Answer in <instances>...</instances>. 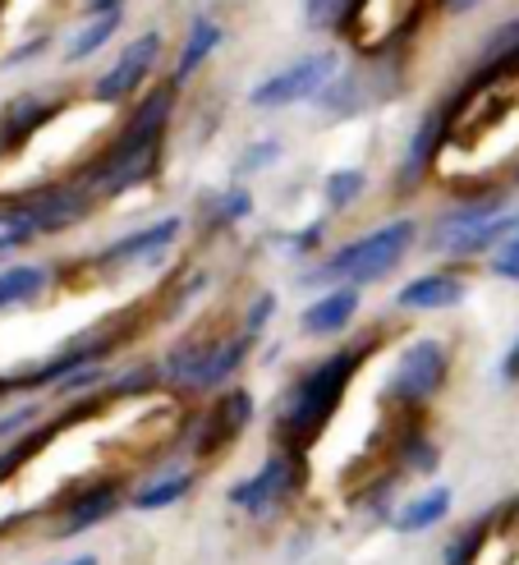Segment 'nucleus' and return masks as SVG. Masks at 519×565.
Returning a JSON list of instances; mask_svg holds the SVG:
<instances>
[{
    "instance_id": "nucleus-1",
    "label": "nucleus",
    "mask_w": 519,
    "mask_h": 565,
    "mask_svg": "<svg viewBox=\"0 0 519 565\" xmlns=\"http://www.w3.org/2000/svg\"><path fill=\"white\" fill-rule=\"evenodd\" d=\"M354 373H359V350H336L285 391L280 414H276V433L290 441V450H304L327 428L331 414L345 401V391H350Z\"/></svg>"
},
{
    "instance_id": "nucleus-2",
    "label": "nucleus",
    "mask_w": 519,
    "mask_h": 565,
    "mask_svg": "<svg viewBox=\"0 0 519 565\" xmlns=\"http://www.w3.org/2000/svg\"><path fill=\"white\" fill-rule=\"evenodd\" d=\"M419 239V225L414 221H391L382 225V231H372L354 244H345L340 253H331V258L304 276V286H336V280H345V286H372V280L391 276L400 263H405V253L414 248Z\"/></svg>"
},
{
    "instance_id": "nucleus-3",
    "label": "nucleus",
    "mask_w": 519,
    "mask_h": 565,
    "mask_svg": "<svg viewBox=\"0 0 519 565\" xmlns=\"http://www.w3.org/2000/svg\"><path fill=\"white\" fill-rule=\"evenodd\" d=\"M419 6L423 0H354L350 14L340 19V28L359 51L378 55L410 33L414 19H419Z\"/></svg>"
},
{
    "instance_id": "nucleus-4",
    "label": "nucleus",
    "mask_w": 519,
    "mask_h": 565,
    "mask_svg": "<svg viewBox=\"0 0 519 565\" xmlns=\"http://www.w3.org/2000/svg\"><path fill=\"white\" fill-rule=\"evenodd\" d=\"M446 377H451V350L442 341H414L400 354L386 395L400 405H427L446 386Z\"/></svg>"
},
{
    "instance_id": "nucleus-5",
    "label": "nucleus",
    "mask_w": 519,
    "mask_h": 565,
    "mask_svg": "<svg viewBox=\"0 0 519 565\" xmlns=\"http://www.w3.org/2000/svg\"><path fill=\"white\" fill-rule=\"evenodd\" d=\"M340 70V55L336 51H317V55H304L299 65L290 70H280L272 74L267 83H257V88L248 93L253 106H295V102H313V97H322V88L336 78Z\"/></svg>"
},
{
    "instance_id": "nucleus-6",
    "label": "nucleus",
    "mask_w": 519,
    "mask_h": 565,
    "mask_svg": "<svg viewBox=\"0 0 519 565\" xmlns=\"http://www.w3.org/2000/svg\"><path fill=\"white\" fill-rule=\"evenodd\" d=\"M299 483H304L299 450H280V456H272L253 478H244V483L230 492V501H235L244 515H272L276 505H285L299 492Z\"/></svg>"
},
{
    "instance_id": "nucleus-7",
    "label": "nucleus",
    "mask_w": 519,
    "mask_h": 565,
    "mask_svg": "<svg viewBox=\"0 0 519 565\" xmlns=\"http://www.w3.org/2000/svg\"><path fill=\"white\" fill-rule=\"evenodd\" d=\"M157 157H161V143H115V152L93 171L88 193L115 198V193H125L134 184H148L152 171H157Z\"/></svg>"
},
{
    "instance_id": "nucleus-8",
    "label": "nucleus",
    "mask_w": 519,
    "mask_h": 565,
    "mask_svg": "<svg viewBox=\"0 0 519 565\" xmlns=\"http://www.w3.org/2000/svg\"><path fill=\"white\" fill-rule=\"evenodd\" d=\"M157 51H161V33H142V38H134V42L120 51V61H115V65L97 78V102H120V97H129L138 83L152 74Z\"/></svg>"
},
{
    "instance_id": "nucleus-9",
    "label": "nucleus",
    "mask_w": 519,
    "mask_h": 565,
    "mask_svg": "<svg viewBox=\"0 0 519 565\" xmlns=\"http://www.w3.org/2000/svg\"><path fill=\"white\" fill-rule=\"evenodd\" d=\"M88 203H93L88 189H42L38 198H28L23 207L33 216L38 235H55V231H65V225L88 216Z\"/></svg>"
},
{
    "instance_id": "nucleus-10",
    "label": "nucleus",
    "mask_w": 519,
    "mask_h": 565,
    "mask_svg": "<svg viewBox=\"0 0 519 565\" xmlns=\"http://www.w3.org/2000/svg\"><path fill=\"white\" fill-rule=\"evenodd\" d=\"M465 295H469L465 276H455V271H432V276L410 280V286H400L395 303H400V308H414V313H437V308L465 303Z\"/></svg>"
},
{
    "instance_id": "nucleus-11",
    "label": "nucleus",
    "mask_w": 519,
    "mask_h": 565,
    "mask_svg": "<svg viewBox=\"0 0 519 565\" xmlns=\"http://www.w3.org/2000/svg\"><path fill=\"white\" fill-rule=\"evenodd\" d=\"M354 313H359V290L340 286V290H327L317 303L304 308V313H299V331L304 335H336V331H345V327L354 322Z\"/></svg>"
},
{
    "instance_id": "nucleus-12",
    "label": "nucleus",
    "mask_w": 519,
    "mask_h": 565,
    "mask_svg": "<svg viewBox=\"0 0 519 565\" xmlns=\"http://www.w3.org/2000/svg\"><path fill=\"white\" fill-rule=\"evenodd\" d=\"M115 511H120V488H115V483H97V488L78 492V497L65 505V520L55 524V533H61V539H74V533L110 520Z\"/></svg>"
},
{
    "instance_id": "nucleus-13",
    "label": "nucleus",
    "mask_w": 519,
    "mask_h": 565,
    "mask_svg": "<svg viewBox=\"0 0 519 565\" xmlns=\"http://www.w3.org/2000/svg\"><path fill=\"white\" fill-rule=\"evenodd\" d=\"M180 235V221L176 216H166V221H157V225H148V231H138V235H129V239H120V244H110L106 253H102V267H120V263H148V258H157V253Z\"/></svg>"
},
{
    "instance_id": "nucleus-14",
    "label": "nucleus",
    "mask_w": 519,
    "mask_h": 565,
    "mask_svg": "<svg viewBox=\"0 0 519 565\" xmlns=\"http://www.w3.org/2000/svg\"><path fill=\"white\" fill-rule=\"evenodd\" d=\"M248 418H253L248 391H225V395H221V405H216L212 418H208L203 450H216V446H225V441H235V437L248 428Z\"/></svg>"
},
{
    "instance_id": "nucleus-15",
    "label": "nucleus",
    "mask_w": 519,
    "mask_h": 565,
    "mask_svg": "<svg viewBox=\"0 0 519 565\" xmlns=\"http://www.w3.org/2000/svg\"><path fill=\"white\" fill-rule=\"evenodd\" d=\"M170 106H176V88H157L148 102L134 110V120L125 125L120 143H161L166 120H170Z\"/></svg>"
},
{
    "instance_id": "nucleus-16",
    "label": "nucleus",
    "mask_w": 519,
    "mask_h": 565,
    "mask_svg": "<svg viewBox=\"0 0 519 565\" xmlns=\"http://www.w3.org/2000/svg\"><path fill=\"white\" fill-rule=\"evenodd\" d=\"M451 505H455V492H451V488H432V492L414 497L405 511L395 515V529H400V533H427L432 524H442V520L451 515Z\"/></svg>"
},
{
    "instance_id": "nucleus-17",
    "label": "nucleus",
    "mask_w": 519,
    "mask_h": 565,
    "mask_svg": "<svg viewBox=\"0 0 519 565\" xmlns=\"http://www.w3.org/2000/svg\"><path fill=\"white\" fill-rule=\"evenodd\" d=\"M216 46H221V28H216L212 19H198L193 33H189V42H184V51H180V65H176V74H170V88H184L189 74L203 65Z\"/></svg>"
},
{
    "instance_id": "nucleus-18",
    "label": "nucleus",
    "mask_w": 519,
    "mask_h": 565,
    "mask_svg": "<svg viewBox=\"0 0 519 565\" xmlns=\"http://www.w3.org/2000/svg\"><path fill=\"white\" fill-rule=\"evenodd\" d=\"M248 341H253V335L216 341V345H212V359H208V369H203V377H198V391H216V386H225V377H235V369H240L244 354H248Z\"/></svg>"
},
{
    "instance_id": "nucleus-19",
    "label": "nucleus",
    "mask_w": 519,
    "mask_h": 565,
    "mask_svg": "<svg viewBox=\"0 0 519 565\" xmlns=\"http://www.w3.org/2000/svg\"><path fill=\"white\" fill-rule=\"evenodd\" d=\"M46 290V267H6L0 271V308H14V303H28L33 295Z\"/></svg>"
},
{
    "instance_id": "nucleus-20",
    "label": "nucleus",
    "mask_w": 519,
    "mask_h": 565,
    "mask_svg": "<svg viewBox=\"0 0 519 565\" xmlns=\"http://www.w3.org/2000/svg\"><path fill=\"white\" fill-rule=\"evenodd\" d=\"M189 492H193V473H166L157 483L134 492V511H166V505H176Z\"/></svg>"
},
{
    "instance_id": "nucleus-21",
    "label": "nucleus",
    "mask_w": 519,
    "mask_h": 565,
    "mask_svg": "<svg viewBox=\"0 0 519 565\" xmlns=\"http://www.w3.org/2000/svg\"><path fill=\"white\" fill-rule=\"evenodd\" d=\"M115 28H120V10H115V14H97V23H88L83 33H74V42L65 46V61L74 65V61H88V55H97L115 38Z\"/></svg>"
},
{
    "instance_id": "nucleus-22",
    "label": "nucleus",
    "mask_w": 519,
    "mask_h": 565,
    "mask_svg": "<svg viewBox=\"0 0 519 565\" xmlns=\"http://www.w3.org/2000/svg\"><path fill=\"white\" fill-rule=\"evenodd\" d=\"M483 65L487 74H501L510 65H519V19L501 23L492 38H487V51H483Z\"/></svg>"
},
{
    "instance_id": "nucleus-23",
    "label": "nucleus",
    "mask_w": 519,
    "mask_h": 565,
    "mask_svg": "<svg viewBox=\"0 0 519 565\" xmlns=\"http://www.w3.org/2000/svg\"><path fill=\"white\" fill-rule=\"evenodd\" d=\"M487 533H492V520H474L455 543H446L442 565H478V556L487 547Z\"/></svg>"
},
{
    "instance_id": "nucleus-24",
    "label": "nucleus",
    "mask_w": 519,
    "mask_h": 565,
    "mask_svg": "<svg viewBox=\"0 0 519 565\" xmlns=\"http://www.w3.org/2000/svg\"><path fill=\"white\" fill-rule=\"evenodd\" d=\"M33 235H38V225H33V216H28L23 203L19 207H0V253L28 244Z\"/></svg>"
},
{
    "instance_id": "nucleus-25",
    "label": "nucleus",
    "mask_w": 519,
    "mask_h": 565,
    "mask_svg": "<svg viewBox=\"0 0 519 565\" xmlns=\"http://www.w3.org/2000/svg\"><path fill=\"white\" fill-rule=\"evenodd\" d=\"M363 171H331L327 175V203L336 207V212H345L350 203H359V193H363Z\"/></svg>"
},
{
    "instance_id": "nucleus-26",
    "label": "nucleus",
    "mask_w": 519,
    "mask_h": 565,
    "mask_svg": "<svg viewBox=\"0 0 519 565\" xmlns=\"http://www.w3.org/2000/svg\"><path fill=\"white\" fill-rule=\"evenodd\" d=\"M350 6H354V0H308V28H336L345 14H350Z\"/></svg>"
},
{
    "instance_id": "nucleus-27",
    "label": "nucleus",
    "mask_w": 519,
    "mask_h": 565,
    "mask_svg": "<svg viewBox=\"0 0 519 565\" xmlns=\"http://www.w3.org/2000/svg\"><path fill=\"white\" fill-rule=\"evenodd\" d=\"M492 276L519 280V235H510V239H501V244L492 248Z\"/></svg>"
},
{
    "instance_id": "nucleus-28",
    "label": "nucleus",
    "mask_w": 519,
    "mask_h": 565,
    "mask_svg": "<svg viewBox=\"0 0 519 565\" xmlns=\"http://www.w3.org/2000/svg\"><path fill=\"white\" fill-rule=\"evenodd\" d=\"M38 446H46V433H33V437H28V441H19V446H10L6 450V456H0V483H6V478L28 460V456H33V450Z\"/></svg>"
},
{
    "instance_id": "nucleus-29",
    "label": "nucleus",
    "mask_w": 519,
    "mask_h": 565,
    "mask_svg": "<svg viewBox=\"0 0 519 565\" xmlns=\"http://www.w3.org/2000/svg\"><path fill=\"white\" fill-rule=\"evenodd\" d=\"M272 313H276V295H257L253 308H248V327H244V335H257V331L272 322Z\"/></svg>"
},
{
    "instance_id": "nucleus-30",
    "label": "nucleus",
    "mask_w": 519,
    "mask_h": 565,
    "mask_svg": "<svg viewBox=\"0 0 519 565\" xmlns=\"http://www.w3.org/2000/svg\"><path fill=\"white\" fill-rule=\"evenodd\" d=\"M248 207H253V198H248L244 189L225 193V198H221V221H244V216H248Z\"/></svg>"
},
{
    "instance_id": "nucleus-31",
    "label": "nucleus",
    "mask_w": 519,
    "mask_h": 565,
    "mask_svg": "<svg viewBox=\"0 0 519 565\" xmlns=\"http://www.w3.org/2000/svg\"><path fill=\"white\" fill-rule=\"evenodd\" d=\"M42 409L38 405H23V409H14V414H6V418H0V437H14L19 428H23V423H33Z\"/></svg>"
},
{
    "instance_id": "nucleus-32",
    "label": "nucleus",
    "mask_w": 519,
    "mask_h": 565,
    "mask_svg": "<svg viewBox=\"0 0 519 565\" xmlns=\"http://www.w3.org/2000/svg\"><path fill=\"white\" fill-rule=\"evenodd\" d=\"M276 152H280L276 143H263V148H253V152H248V161H244V166H248V171H253V166H272V161H276Z\"/></svg>"
},
{
    "instance_id": "nucleus-33",
    "label": "nucleus",
    "mask_w": 519,
    "mask_h": 565,
    "mask_svg": "<svg viewBox=\"0 0 519 565\" xmlns=\"http://www.w3.org/2000/svg\"><path fill=\"white\" fill-rule=\"evenodd\" d=\"M501 377H506V382H519V341H515L510 354L501 359Z\"/></svg>"
},
{
    "instance_id": "nucleus-34",
    "label": "nucleus",
    "mask_w": 519,
    "mask_h": 565,
    "mask_svg": "<svg viewBox=\"0 0 519 565\" xmlns=\"http://www.w3.org/2000/svg\"><path fill=\"white\" fill-rule=\"evenodd\" d=\"M478 6H483V0H446L451 14H469V10H478Z\"/></svg>"
},
{
    "instance_id": "nucleus-35",
    "label": "nucleus",
    "mask_w": 519,
    "mask_h": 565,
    "mask_svg": "<svg viewBox=\"0 0 519 565\" xmlns=\"http://www.w3.org/2000/svg\"><path fill=\"white\" fill-rule=\"evenodd\" d=\"M88 10L93 14H115V10H120V0H88Z\"/></svg>"
},
{
    "instance_id": "nucleus-36",
    "label": "nucleus",
    "mask_w": 519,
    "mask_h": 565,
    "mask_svg": "<svg viewBox=\"0 0 519 565\" xmlns=\"http://www.w3.org/2000/svg\"><path fill=\"white\" fill-rule=\"evenodd\" d=\"M61 565H97V556H74V561H61Z\"/></svg>"
},
{
    "instance_id": "nucleus-37",
    "label": "nucleus",
    "mask_w": 519,
    "mask_h": 565,
    "mask_svg": "<svg viewBox=\"0 0 519 565\" xmlns=\"http://www.w3.org/2000/svg\"><path fill=\"white\" fill-rule=\"evenodd\" d=\"M510 216H515V235H519V212H510Z\"/></svg>"
},
{
    "instance_id": "nucleus-38",
    "label": "nucleus",
    "mask_w": 519,
    "mask_h": 565,
    "mask_svg": "<svg viewBox=\"0 0 519 565\" xmlns=\"http://www.w3.org/2000/svg\"><path fill=\"white\" fill-rule=\"evenodd\" d=\"M0 148H6V134H0Z\"/></svg>"
},
{
    "instance_id": "nucleus-39",
    "label": "nucleus",
    "mask_w": 519,
    "mask_h": 565,
    "mask_svg": "<svg viewBox=\"0 0 519 565\" xmlns=\"http://www.w3.org/2000/svg\"><path fill=\"white\" fill-rule=\"evenodd\" d=\"M515 180H519V166H515Z\"/></svg>"
}]
</instances>
